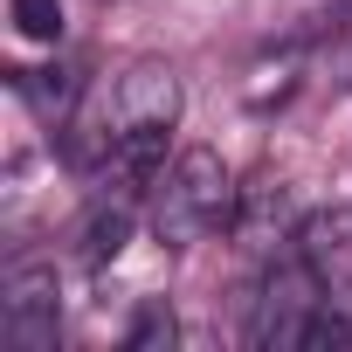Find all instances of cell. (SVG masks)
Wrapping results in <instances>:
<instances>
[{
	"mask_svg": "<svg viewBox=\"0 0 352 352\" xmlns=\"http://www.w3.org/2000/svg\"><path fill=\"white\" fill-rule=\"evenodd\" d=\"M124 235H131V194H118V201H111V194H97V208H90V214H83V228H76V242H83L76 256H83L90 270H97V263H118Z\"/></svg>",
	"mask_w": 352,
	"mask_h": 352,
	"instance_id": "4",
	"label": "cell"
},
{
	"mask_svg": "<svg viewBox=\"0 0 352 352\" xmlns=\"http://www.w3.org/2000/svg\"><path fill=\"white\" fill-rule=\"evenodd\" d=\"M270 221H290V194H283V180L276 187H256V194H242V214H235V228L249 235V249H276L283 235H270Z\"/></svg>",
	"mask_w": 352,
	"mask_h": 352,
	"instance_id": "5",
	"label": "cell"
},
{
	"mask_svg": "<svg viewBox=\"0 0 352 352\" xmlns=\"http://www.w3.org/2000/svg\"><path fill=\"white\" fill-rule=\"evenodd\" d=\"M235 214H242V187H235L228 159L208 145H187L173 166H159V180L145 194V221L166 249H194L214 228H235Z\"/></svg>",
	"mask_w": 352,
	"mask_h": 352,
	"instance_id": "2",
	"label": "cell"
},
{
	"mask_svg": "<svg viewBox=\"0 0 352 352\" xmlns=\"http://www.w3.org/2000/svg\"><path fill=\"white\" fill-rule=\"evenodd\" d=\"M63 338V304H56V270L49 263H8L0 276V345L8 352H56Z\"/></svg>",
	"mask_w": 352,
	"mask_h": 352,
	"instance_id": "3",
	"label": "cell"
},
{
	"mask_svg": "<svg viewBox=\"0 0 352 352\" xmlns=\"http://www.w3.org/2000/svg\"><path fill=\"white\" fill-rule=\"evenodd\" d=\"M173 338H180V324H173V311H166L159 297H152V304L138 311V324L124 331V345H131V352H166Z\"/></svg>",
	"mask_w": 352,
	"mask_h": 352,
	"instance_id": "6",
	"label": "cell"
},
{
	"mask_svg": "<svg viewBox=\"0 0 352 352\" xmlns=\"http://www.w3.org/2000/svg\"><path fill=\"white\" fill-rule=\"evenodd\" d=\"M14 28L28 42H56L63 35V0H14Z\"/></svg>",
	"mask_w": 352,
	"mask_h": 352,
	"instance_id": "7",
	"label": "cell"
},
{
	"mask_svg": "<svg viewBox=\"0 0 352 352\" xmlns=\"http://www.w3.org/2000/svg\"><path fill=\"white\" fill-rule=\"evenodd\" d=\"M180 104H187L180 69H166V63H131L104 76L76 118V159L118 194L152 187L166 166V138L180 124Z\"/></svg>",
	"mask_w": 352,
	"mask_h": 352,
	"instance_id": "1",
	"label": "cell"
}]
</instances>
